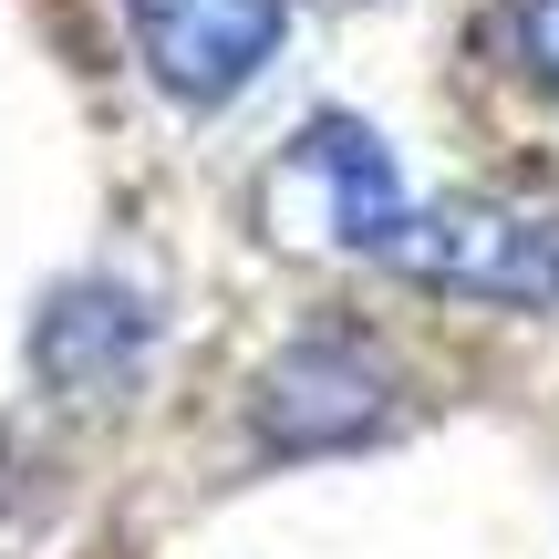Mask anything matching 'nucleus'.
<instances>
[{
  "label": "nucleus",
  "instance_id": "obj_1",
  "mask_svg": "<svg viewBox=\"0 0 559 559\" xmlns=\"http://www.w3.org/2000/svg\"><path fill=\"white\" fill-rule=\"evenodd\" d=\"M383 270L425 280V290L549 311V300H559V228L528 218V207H508V198H456V207H415Z\"/></svg>",
  "mask_w": 559,
  "mask_h": 559
},
{
  "label": "nucleus",
  "instance_id": "obj_2",
  "mask_svg": "<svg viewBox=\"0 0 559 559\" xmlns=\"http://www.w3.org/2000/svg\"><path fill=\"white\" fill-rule=\"evenodd\" d=\"M124 21H135V52L156 73V94L187 104V115H218L270 73L280 32H290V0H124Z\"/></svg>",
  "mask_w": 559,
  "mask_h": 559
},
{
  "label": "nucleus",
  "instance_id": "obj_3",
  "mask_svg": "<svg viewBox=\"0 0 559 559\" xmlns=\"http://www.w3.org/2000/svg\"><path fill=\"white\" fill-rule=\"evenodd\" d=\"M270 187H300V198H311V228L332 249H353V260H394L404 218H415V187H404L394 145L362 115H311Z\"/></svg>",
  "mask_w": 559,
  "mask_h": 559
},
{
  "label": "nucleus",
  "instance_id": "obj_4",
  "mask_svg": "<svg viewBox=\"0 0 559 559\" xmlns=\"http://www.w3.org/2000/svg\"><path fill=\"white\" fill-rule=\"evenodd\" d=\"M383 362L362 353V342L321 332V342H290V353L260 373V436L270 445H300V456H321V445H353L383 425Z\"/></svg>",
  "mask_w": 559,
  "mask_h": 559
},
{
  "label": "nucleus",
  "instance_id": "obj_5",
  "mask_svg": "<svg viewBox=\"0 0 559 559\" xmlns=\"http://www.w3.org/2000/svg\"><path fill=\"white\" fill-rule=\"evenodd\" d=\"M135 353H145V311L124 290H104V280L62 290L52 311H41V332H32V362L62 383V394H104Z\"/></svg>",
  "mask_w": 559,
  "mask_h": 559
},
{
  "label": "nucleus",
  "instance_id": "obj_6",
  "mask_svg": "<svg viewBox=\"0 0 559 559\" xmlns=\"http://www.w3.org/2000/svg\"><path fill=\"white\" fill-rule=\"evenodd\" d=\"M498 41H508L528 94L559 104V0H498Z\"/></svg>",
  "mask_w": 559,
  "mask_h": 559
}]
</instances>
